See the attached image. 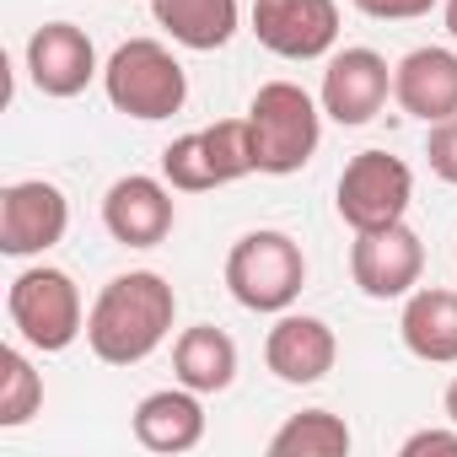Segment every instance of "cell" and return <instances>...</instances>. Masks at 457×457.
<instances>
[{
  "label": "cell",
  "instance_id": "obj_13",
  "mask_svg": "<svg viewBox=\"0 0 457 457\" xmlns=\"http://www.w3.org/2000/svg\"><path fill=\"white\" fill-rule=\"evenodd\" d=\"M339 361V339L323 318L312 312H280L270 339H264V366L286 382V387H312L334 371Z\"/></svg>",
  "mask_w": 457,
  "mask_h": 457
},
{
  "label": "cell",
  "instance_id": "obj_7",
  "mask_svg": "<svg viewBox=\"0 0 457 457\" xmlns=\"http://www.w3.org/2000/svg\"><path fill=\"white\" fill-rule=\"evenodd\" d=\"M65 232H71V199L60 183L44 178L6 183V194H0V253L6 259H38L60 248Z\"/></svg>",
  "mask_w": 457,
  "mask_h": 457
},
{
  "label": "cell",
  "instance_id": "obj_18",
  "mask_svg": "<svg viewBox=\"0 0 457 457\" xmlns=\"http://www.w3.org/2000/svg\"><path fill=\"white\" fill-rule=\"evenodd\" d=\"M151 17L172 44H183L194 54L226 49L232 33H237V22H243L237 0H151Z\"/></svg>",
  "mask_w": 457,
  "mask_h": 457
},
{
  "label": "cell",
  "instance_id": "obj_23",
  "mask_svg": "<svg viewBox=\"0 0 457 457\" xmlns=\"http://www.w3.org/2000/svg\"><path fill=\"white\" fill-rule=\"evenodd\" d=\"M436 0H355V12L371 17V22H414V17H430Z\"/></svg>",
  "mask_w": 457,
  "mask_h": 457
},
{
  "label": "cell",
  "instance_id": "obj_2",
  "mask_svg": "<svg viewBox=\"0 0 457 457\" xmlns=\"http://www.w3.org/2000/svg\"><path fill=\"white\" fill-rule=\"evenodd\" d=\"M248 135L259 172L291 178L318 156L323 140V103H312L296 81H264L248 103Z\"/></svg>",
  "mask_w": 457,
  "mask_h": 457
},
{
  "label": "cell",
  "instance_id": "obj_6",
  "mask_svg": "<svg viewBox=\"0 0 457 457\" xmlns=\"http://www.w3.org/2000/svg\"><path fill=\"white\" fill-rule=\"evenodd\" d=\"M339 220L350 232H377V226H393L409 215L414 199V172L409 162H398L393 151H355L339 172Z\"/></svg>",
  "mask_w": 457,
  "mask_h": 457
},
{
  "label": "cell",
  "instance_id": "obj_21",
  "mask_svg": "<svg viewBox=\"0 0 457 457\" xmlns=\"http://www.w3.org/2000/svg\"><path fill=\"white\" fill-rule=\"evenodd\" d=\"M162 178H167L178 194L226 188V183H220V167H215V156H210V140H204V129H194V135H178V140L162 151Z\"/></svg>",
  "mask_w": 457,
  "mask_h": 457
},
{
  "label": "cell",
  "instance_id": "obj_24",
  "mask_svg": "<svg viewBox=\"0 0 457 457\" xmlns=\"http://www.w3.org/2000/svg\"><path fill=\"white\" fill-rule=\"evenodd\" d=\"M420 452H457V425L452 430H414L403 441V457H420Z\"/></svg>",
  "mask_w": 457,
  "mask_h": 457
},
{
  "label": "cell",
  "instance_id": "obj_3",
  "mask_svg": "<svg viewBox=\"0 0 457 457\" xmlns=\"http://www.w3.org/2000/svg\"><path fill=\"white\" fill-rule=\"evenodd\" d=\"M307 286V253L291 232L259 226V232L237 237L226 253V291L248 312H291Z\"/></svg>",
  "mask_w": 457,
  "mask_h": 457
},
{
  "label": "cell",
  "instance_id": "obj_11",
  "mask_svg": "<svg viewBox=\"0 0 457 457\" xmlns=\"http://www.w3.org/2000/svg\"><path fill=\"white\" fill-rule=\"evenodd\" d=\"M97 76H103V65H97V49H92L87 28H76V22H44L28 38V81L44 97H60V103L81 97Z\"/></svg>",
  "mask_w": 457,
  "mask_h": 457
},
{
  "label": "cell",
  "instance_id": "obj_9",
  "mask_svg": "<svg viewBox=\"0 0 457 457\" xmlns=\"http://www.w3.org/2000/svg\"><path fill=\"white\" fill-rule=\"evenodd\" d=\"M253 38L280 60H323L339 44L334 0H253Z\"/></svg>",
  "mask_w": 457,
  "mask_h": 457
},
{
  "label": "cell",
  "instance_id": "obj_17",
  "mask_svg": "<svg viewBox=\"0 0 457 457\" xmlns=\"http://www.w3.org/2000/svg\"><path fill=\"white\" fill-rule=\"evenodd\" d=\"M172 377L194 393H226L237 382V345L215 323H194L172 345Z\"/></svg>",
  "mask_w": 457,
  "mask_h": 457
},
{
  "label": "cell",
  "instance_id": "obj_10",
  "mask_svg": "<svg viewBox=\"0 0 457 457\" xmlns=\"http://www.w3.org/2000/svg\"><path fill=\"white\" fill-rule=\"evenodd\" d=\"M172 220H178V204H172V183L167 178L129 172V178H119L103 194V226H108V237L124 243V248H156V243H167L172 237Z\"/></svg>",
  "mask_w": 457,
  "mask_h": 457
},
{
  "label": "cell",
  "instance_id": "obj_14",
  "mask_svg": "<svg viewBox=\"0 0 457 457\" xmlns=\"http://www.w3.org/2000/svg\"><path fill=\"white\" fill-rule=\"evenodd\" d=\"M393 97L409 119L420 124H441L457 113V49H441V44H425V49H409L398 65H393Z\"/></svg>",
  "mask_w": 457,
  "mask_h": 457
},
{
  "label": "cell",
  "instance_id": "obj_8",
  "mask_svg": "<svg viewBox=\"0 0 457 457\" xmlns=\"http://www.w3.org/2000/svg\"><path fill=\"white\" fill-rule=\"evenodd\" d=\"M350 275H355L361 296L398 302L425 275V243L409 232L403 220L377 226V232H355V243H350Z\"/></svg>",
  "mask_w": 457,
  "mask_h": 457
},
{
  "label": "cell",
  "instance_id": "obj_22",
  "mask_svg": "<svg viewBox=\"0 0 457 457\" xmlns=\"http://www.w3.org/2000/svg\"><path fill=\"white\" fill-rule=\"evenodd\" d=\"M425 162H430V172H436L441 183H457V113L441 119V124H430V135H425Z\"/></svg>",
  "mask_w": 457,
  "mask_h": 457
},
{
  "label": "cell",
  "instance_id": "obj_19",
  "mask_svg": "<svg viewBox=\"0 0 457 457\" xmlns=\"http://www.w3.org/2000/svg\"><path fill=\"white\" fill-rule=\"evenodd\" d=\"M350 441L355 436L334 409H302L270 436V457H345Z\"/></svg>",
  "mask_w": 457,
  "mask_h": 457
},
{
  "label": "cell",
  "instance_id": "obj_4",
  "mask_svg": "<svg viewBox=\"0 0 457 457\" xmlns=\"http://www.w3.org/2000/svg\"><path fill=\"white\" fill-rule=\"evenodd\" d=\"M103 92L124 119L140 124H162L172 113H183L188 103V76L178 65V54L156 38H129L108 54L103 65Z\"/></svg>",
  "mask_w": 457,
  "mask_h": 457
},
{
  "label": "cell",
  "instance_id": "obj_5",
  "mask_svg": "<svg viewBox=\"0 0 457 457\" xmlns=\"http://www.w3.org/2000/svg\"><path fill=\"white\" fill-rule=\"evenodd\" d=\"M6 318L22 334V345H33L44 355H60L87 334L81 286L54 264H33L6 286Z\"/></svg>",
  "mask_w": 457,
  "mask_h": 457
},
{
  "label": "cell",
  "instance_id": "obj_20",
  "mask_svg": "<svg viewBox=\"0 0 457 457\" xmlns=\"http://www.w3.org/2000/svg\"><path fill=\"white\" fill-rule=\"evenodd\" d=\"M44 409V377L33 371L22 345L0 350V430H17Z\"/></svg>",
  "mask_w": 457,
  "mask_h": 457
},
{
  "label": "cell",
  "instance_id": "obj_16",
  "mask_svg": "<svg viewBox=\"0 0 457 457\" xmlns=\"http://www.w3.org/2000/svg\"><path fill=\"white\" fill-rule=\"evenodd\" d=\"M398 339L414 361L430 366H457V291L446 286H414L403 296Z\"/></svg>",
  "mask_w": 457,
  "mask_h": 457
},
{
  "label": "cell",
  "instance_id": "obj_12",
  "mask_svg": "<svg viewBox=\"0 0 457 457\" xmlns=\"http://www.w3.org/2000/svg\"><path fill=\"white\" fill-rule=\"evenodd\" d=\"M387 92H393V71H387V60L377 49H339L328 60V71H323L318 103H323V113L334 124L355 129V124H371L382 113Z\"/></svg>",
  "mask_w": 457,
  "mask_h": 457
},
{
  "label": "cell",
  "instance_id": "obj_1",
  "mask_svg": "<svg viewBox=\"0 0 457 457\" xmlns=\"http://www.w3.org/2000/svg\"><path fill=\"white\" fill-rule=\"evenodd\" d=\"M172 318H178V291L156 270H129L113 275L87 307V345L103 366H140L167 345Z\"/></svg>",
  "mask_w": 457,
  "mask_h": 457
},
{
  "label": "cell",
  "instance_id": "obj_15",
  "mask_svg": "<svg viewBox=\"0 0 457 457\" xmlns=\"http://www.w3.org/2000/svg\"><path fill=\"white\" fill-rule=\"evenodd\" d=\"M204 393L194 387H162V393H145L135 403V441L145 452H162V457H178V452H194L204 441Z\"/></svg>",
  "mask_w": 457,
  "mask_h": 457
},
{
  "label": "cell",
  "instance_id": "obj_25",
  "mask_svg": "<svg viewBox=\"0 0 457 457\" xmlns=\"http://www.w3.org/2000/svg\"><path fill=\"white\" fill-rule=\"evenodd\" d=\"M441 409H446V420H452V425H457V377H452V382H446V398H441Z\"/></svg>",
  "mask_w": 457,
  "mask_h": 457
},
{
  "label": "cell",
  "instance_id": "obj_26",
  "mask_svg": "<svg viewBox=\"0 0 457 457\" xmlns=\"http://www.w3.org/2000/svg\"><path fill=\"white\" fill-rule=\"evenodd\" d=\"M446 33L457 38V0H446Z\"/></svg>",
  "mask_w": 457,
  "mask_h": 457
}]
</instances>
